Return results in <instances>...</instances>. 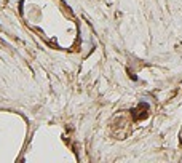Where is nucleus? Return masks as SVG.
I'll return each instance as SVG.
<instances>
[{"mask_svg":"<svg viewBox=\"0 0 182 163\" xmlns=\"http://www.w3.org/2000/svg\"><path fill=\"white\" fill-rule=\"evenodd\" d=\"M131 115H133V120H136V121L147 118V115H149V104L141 103L136 109L131 110Z\"/></svg>","mask_w":182,"mask_h":163,"instance_id":"f257e3e1","label":"nucleus"}]
</instances>
